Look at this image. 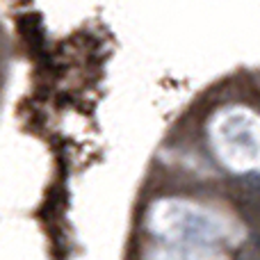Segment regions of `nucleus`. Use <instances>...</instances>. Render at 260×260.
<instances>
[{
  "label": "nucleus",
  "mask_w": 260,
  "mask_h": 260,
  "mask_svg": "<svg viewBox=\"0 0 260 260\" xmlns=\"http://www.w3.org/2000/svg\"><path fill=\"white\" fill-rule=\"evenodd\" d=\"M148 226L167 242L219 247L235 242L238 226L221 212L187 199H162L151 208Z\"/></svg>",
  "instance_id": "obj_1"
},
{
  "label": "nucleus",
  "mask_w": 260,
  "mask_h": 260,
  "mask_svg": "<svg viewBox=\"0 0 260 260\" xmlns=\"http://www.w3.org/2000/svg\"><path fill=\"white\" fill-rule=\"evenodd\" d=\"M215 153L229 169H260V117L253 110L233 105L221 110L210 126Z\"/></svg>",
  "instance_id": "obj_2"
},
{
  "label": "nucleus",
  "mask_w": 260,
  "mask_h": 260,
  "mask_svg": "<svg viewBox=\"0 0 260 260\" xmlns=\"http://www.w3.org/2000/svg\"><path fill=\"white\" fill-rule=\"evenodd\" d=\"M146 260H226V256L217 247L167 242L153 249Z\"/></svg>",
  "instance_id": "obj_3"
}]
</instances>
